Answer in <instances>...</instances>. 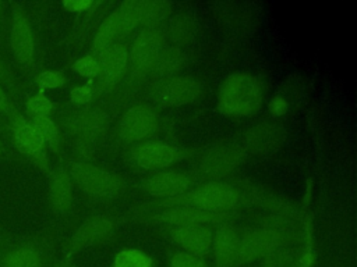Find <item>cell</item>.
<instances>
[{
    "mask_svg": "<svg viewBox=\"0 0 357 267\" xmlns=\"http://www.w3.org/2000/svg\"><path fill=\"white\" fill-rule=\"evenodd\" d=\"M241 189L223 181H208L169 199H159L138 207V213L166 207H194L205 211H234L247 203Z\"/></svg>",
    "mask_w": 357,
    "mask_h": 267,
    "instance_id": "1",
    "label": "cell"
},
{
    "mask_svg": "<svg viewBox=\"0 0 357 267\" xmlns=\"http://www.w3.org/2000/svg\"><path fill=\"white\" fill-rule=\"evenodd\" d=\"M264 102L259 79L247 72H234L218 90V110L226 117H247L258 113Z\"/></svg>",
    "mask_w": 357,
    "mask_h": 267,
    "instance_id": "2",
    "label": "cell"
},
{
    "mask_svg": "<svg viewBox=\"0 0 357 267\" xmlns=\"http://www.w3.org/2000/svg\"><path fill=\"white\" fill-rule=\"evenodd\" d=\"M68 174L82 192L96 199H116L126 191L121 175L86 161L73 163Z\"/></svg>",
    "mask_w": 357,
    "mask_h": 267,
    "instance_id": "3",
    "label": "cell"
},
{
    "mask_svg": "<svg viewBox=\"0 0 357 267\" xmlns=\"http://www.w3.org/2000/svg\"><path fill=\"white\" fill-rule=\"evenodd\" d=\"M296 241L293 229H280L272 227L250 228L240 235V249L237 267L261 260L280 246L290 245Z\"/></svg>",
    "mask_w": 357,
    "mask_h": 267,
    "instance_id": "4",
    "label": "cell"
},
{
    "mask_svg": "<svg viewBox=\"0 0 357 267\" xmlns=\"http://www.w3.org/2000/svg\"><path fill=\"white\" fill-rule=\"evenodd\" d=\"M139 0L123 1L100 22L92 40L93 54L96 56L103 49L120 43L123 38L130 35L139 25Z\"/></svg>",
    "mask_w": 357,
    "mask_h": 267,
    "instance_id": "5",
    "label": "cell"
},
{
    "mask_svg": "<svg viewBox=\"0 0 357 267\" xmlns=\"http://www.w3.org/2000/svg\"><path fill=\"white\" fill-rule=\"evenodd\" d=\"M234 211H205L194 207H166L159 210H149L139 213L132 220L141 222H159L172 227L183 225H208V224H225L236 218Z\"/></svg>",
    "mask_w": 357,
    "mask_h": 267,
    "instance_id": "6",
    "label": "cell"
},
{
    "mask_svg": "<svg viewBox=\"0 0 357 267\" xmlns=\"http://www.w3.org/2000/svg\"><path fill=\"white\" fill-rule=\"evenodd\" d=\"M190 154V150L162 140H142L128 150L132 165L141 170H163Z\"/></svg>",
    "mask_w": 357,
    "mask_h": 267,
    "instance_id": "7",
    "label": "cell"
},
{
    "mask_svg": "<svg viewBox=\"0 0 357 267\" xmlns=\"http://www.w3.org/2000/svg\"><path fill=\"white\" fill-rule=\"evenodd\" d=\"M202 93V85L192 76H169L151 89L149 99L160 107H178L195 102Z\"/></svg>",
    "mask_w": 357,
    "mask_h": 267,
    "instance_id": "8",
    "label": "cell"
},
{
    "mask_svg": "<svg viewBox=\"0 0 357 267\" xmlns=\"http://www.w3.org/2000/svg\"><path fill=\"white\" fill-rule=\"evenodd\" d=\"M160 118L156 108L146 103L131 106L117 122V135L126 143H138L155 134Z\"/></svg>",
    "mask_w": 357,
    "mask_h": 267,
    "instance_id": "9",
    "label": "cell"
},
{
    "mask_svg": "<svg viewBox=\"0 0 357 267\" xmlns=\"http://www.w3.org/2000/svg\"><path fill=\"white\" fill-rule=\"evenodd\" d=\"M245 150L240 145H218L206 150L198 161V175L219 181L236 170L244 160Z\"/></svg>",
    "mask_w": 357,
    "mask_h": 267,
    "instance_id": "10",
    "label": "cell"
},
{
    "mask_svg": "<svg viewBox=\"0 0 357 267\" xmlns=\"http://www.w3.org/2000/svg\"><path fill=\"white\" fill-rule=\"evenodd\" d=\"M166 35L159 26L144 28L128 49V67L132 78H139L165 47Z\"/></svg>",
    "mask_w": 357,
    "mask_h": 267,
    "instance_id": "11",
    "label": "cell"
},
{
    "mask_svg": "<svg viewBox=\"0 0 357 267\" xmlns=\"http://www.w3.org/2000/svg\"><path fill=\"white\" fill-rule=\"evenodd\" d=\"M100 72L95 85V96L117 85L128 68V47L124 43L112 44L96 54Z\"/></svg>",
    "mask_w": 357,
    "mask_h": 267,
    "instance_id": "12",
    "label": "cell"
},
{
    "mask_svg": "<svg viewBox=\"0 0 357 267\" xmlns=\"http://www.w3.org/2000/svg\"><path fill=\"white\" fill-rule=\"evenodd\" d=\"M197 182L194 174L177 170H163L145 178L139 188L156 199H169L191 189Z\"/></svg>",
    "mask_w": 357,
    "mask_h": 267,
    "instance_id": "13",
    "label": "cell"
},
{
    "mask_svg": "<svg viewBox=\"0 0 357 267\" xmlns=\"http://www.w3.org/2000/svg\"><path fill=\"white\" fill-rule=\"evenodd\" d=\"M117 225V220L109 216H92L86 218L68 241L67 253L73 254L105 242L116 231Z\"/></svg>",
    "mask_w": 357,
    "mask_h": 267,
    "instance_id": "14",
    "label": "cell"
},
{
    "mask_svg": "<svg viewBox=\"0 0 357 267\" xmlns=\"http://www.w3.org/2000/svg\"><path fill=\"white\" fill-rule=\"evenodd\" d=\"M240 234L229 222L220 224L212 234L211 253L215 267H237Z\"/></svg>",
    "mask_w": 357,
    "mask_h": 267,
    "instance_id": "15",
    "label": "cell"
},
{
    "mask_svg": "<svg viewBox=\"0 0 357 267\" xmlns=\"http://www.w3.org/2000/svg\"><path fill=\"white\" fill-rule=\"evenodd\" d=\"M213 231L208 225H183L172 227L169 236L184 252L205 257L211 253Z\"/></svg>",
    "mask_w": 357,
    "mask_h": 267,
    "instance_id": "16",
    "label": "cell"
},
{
    "mask_svg": "<svg viewBox=\"0 0 357 267\" xmlns=\"http://www.w3.org/2000/svg\"><path fill=\"white\" fill-rule=\"evenodd\" d=\"M284 138V129L278 124L262 122L250 128L243 138V149L245 153L268 154L276 150Z\"/></svg>",
    "mask_w": 357,
    "mask_h": 267,
    "instance_id": "17",
    "label": "cell"
},
{
    "mask_svg": "<svg viewBox=\"0 0 357 267\" xmlns=\"http://www.w3.org/2000/svg\"><path fill=\"white\" fill-rule=\"evenodd\" d=\"M109 115L96 107L84 108L71 122L74 134L85 143H96L106 132Z\"/></svg>",
    "mask_w": 357,
    "mask_h": 267,
    "instance_id": "18",
    "label": "cell"
},
{
    "mask_svg": "<svg viewBox=\"0 0 357 267\" xmlns=\"http://www.w3.org/2000/svg\"><path fill=\"white\" fill-rule=\"evenodd\" d=\"M11 46L17 60L22 64H29L33 60L35 43L32 29L28 18L20 8L14 10L11 24Z\"/></svg>",
    "mask_w": 357,
    "mask_h": 267,
    "instance_id": "19",
    "label": "cell"
},
{
    "mask_svg": "<svg viewBox=\"0 0 357 267\" xmlns=\"http://www.w3.org/2000/svg\"><path fill=\"white\" fill-rule=\"evenodd\" d=\"M0 267H50L47 252L38 243L28 242L10 248L0 257Z\"/></svg>",
    "mask_w": 357,
    "mask_h": 267,
    "instance_id": "20",
    "label": "cell"
},
{
    "mask_svg": "<svg viewBox=\"0 0 357 267\" xmlns=\"http://www.w3.org/2000/svg\"><path fill=\"white\" fill-rule=\"evenodd\" d=\"M14 142L17 147L38 161H42L46 165L45 154V140L33 127L32 122H28L24 117H18L14 122Z\"/></svg>",
    "mask_w": 357,
    "mask_h": 267,
    "instance_id": "21",
    "label": "cell"
},
{
    "mask_svg": "<svg viewBox=\"0 0 357 267\" xmlns=\"http://www.w3.org/2000/svg\"><path fill=\"white\" fill-rule=\"evenodd\" d=\"M49 199L56 211L64 213L73 202V181L64 168L53 171L49 179Z\"/></svg>",
    "mask_w": 357,
    "mask_h": 267,
    "instance_id": "22",
    "label": "cell"
},
{
    "mask_svg": "<svg viewBox=\"0 0 357 267\" xmlns=\"http://www.w3.org/2000/svg\"><path fill=\"white\" fill-rule=\"evenodd\" d=\"M183 60H184V54L178 47L176 46L163 47L139 78L159 76V81L169 78L172 72L177 71L181 67Z\"/></svg>",
    "mask_w": 357,
    "mask_h": 267,
    "instance_id": "23",
    "label": "cell"
},
{
    "mask_svg": "<svg viewBox=\"0 0 357 267\" xmlns=\"http://www.w3.org/2000/svg\"><path fill=\"white\" fill-rule=\"evenodd\" d=\"M172 13V3L163 0H139V25L144 28L158 26Z\"/></svg>",
    "mask_w": 357,
    "mask_h": 267,
    "instance_id": "24",
    "label": "cell"
},
{
    "mask_svg": "<svg viewBox=\"0 0 357 267\" xmlns=\"http://www.w3.org/2000/svg\"><path fill=\"white\" fill-rule=\"evenodd\" d=\"M165 35H169L170 40L177 46L187 44L195 36V22L187 15H177L170 19Z\"/></svg>",
    "mask_w": 357,
    "mask_h": 267,
    "instance_id": "25",
    "label": "cell"
},
{
    "mask_svg": "<svg viewBox=\"0 0 357 267\" xmlns=\"http://www.w3.org/2000/svg\"><path fill=\"white\" fill-rule=\"evenodd\" d=\"M112 267H153V259L139 249L126 248L114 256Z\"/></svg>",
    "mask_w": 357,
    "mask_h": 267,
    "instance_id": "26",
    "label": "cell"
},
{
    "mask_svg": "<svg viewBox=\"0 0 357 267\" xmlns=\"http://www.w3.org/2000/svg\"><path fill=\"white\" fill-rule=\"evenodd\" d=\"M297 257V250L291 249L289 245H284L261 259L259 267H291L296 263Z\"/></svg>",
    "mask_w": 357,
    "mask_h": 267,
    "instance_id": "27",
    "label": "cell"
},
{
    "mask_svg": "<svg viewBox=\"0 0 357 267\" xmlns=\"http://www.w3.org/2000/svg\"><path fill=\"white\" fill-rule=\"evenodd\" d=\"M32 124L38 129L43 140L47 142L53 150H57L59 142H60V134L56 122L49 117H35L32 118Z\"/></svg>",
    "mask_w": 357,
    "mask_h": 267,
    "instance_id": "28",
    "label": "cell"
},
{
    "mask_svg": "<svg viewBox=\"0 0 357 267\" xmlns=\"http://www.w3.org/2000/svg\"><path fill=\"white\" fill-rule=\"evenodd\" d=\"M73 70L78 75L88 78L89 81H95L100 72L99 61L93 54H86V56H82L78 60H75L73 64Z\"/></svg>",
    "mask_w": 357,
    "mask_h": 267,
    "instance_id": "29",
    "label": "cell"
},
{
    "mask_svg": "<svg viewBox=\"0 0 357 267\" xmlns=\"http://www.w3.org/2000/svg\"><path fill=\"white\" fill-rule=\"evenodd\" d=\"M26 110L28 113L35 118V117H47L52 110H53V103L50 99L43 93V90L38 92L33 95L28 103H26Z\"/></svg>",
    "mask_w": 357,
    "mask_h": 267,
    "instance_id": "30",
    "label": "cell"
},
{
    "mask_svg": "<svg viewBox=\"0 0 357 267\" xmlns=\"http://www.w3.org/2000/svg\"><path fill=\"white\" fill-rule=\"evenodd\" d=\"M169 267H209V263L205 260V257L184 250H176L170 256Z\"/></svg>",
    "mask_w": 357,
    "mask_h": 267,
    "instance_id": "31",
    "label": "cell"
},
{
    "mask_svg": "<svg viewBox=\"0 0 357 267\" xmlns=\"http://www.w3.org/2000/svg\"><path fill=\"white\" fill-rule=\"evenodd\" d=\"M95 97V85L93 81H88L84 85L74 86L70 92V99L75 104H88Z\"/></svg>",
    "mask_w": 357,
    "mask_h": 267,
    "instance_id": "32",
    "label": "cell"
},
{
    "mask_svg": "<svg viewBox=\"0 0 357 267\" xmlns=\"http://www.w3.org/2000/svg\"><path fill=\"white\" fill-rule=\"evenodd\" d=\"M36 83L40 90L45 89H56L64 85V75L59 71H43L36 76Z\"/></svg>",
    "mask_w": 357,
    "mask_h": 267,
    "instance_id": "33",
    "label": "cell"
},
{
    "mask_svg": "<svg viewBox=\"0 0 357 267\" xmlns=\"http://www.w3.org/2000/svg\"><path fill=\"white\" fill-rule=\"evenodd\" d=\"M287 108H289V103H287V100H286L284 97H282V96H273V97L269 100V103H268V110H269V113H271L272 115H275V117H280V115L286 114Z\"/></svg>",
    "mask_w": 357,
    "mask_h": 267,
    "instance_id": "34",
    "label": "cell"
},
{
    "mask_svg": "<svg viewBox=\"0 0 357 267\" xmlns=\"http://www.w3.org/2000/svg\"><path fill=\"white\" fill-rule=\"evenodd\" d=\"M63 6L71 13H82L89 10L93 6L92 0H67L63 1Z\"/></svg>",
    "mask_w": 357,
    "mask_h": 267,
    "instance_id": "35",
    "label": "cell"
},
{
    "mask_svg": "<svg viewBox=\"0 0 357 267\" xmlns=\"http://www.w3.org/2000/svg\"><path fill=\"white\" fill-rule=\"evenodd\" d=\"M7 107H8V102H7V97H6L4 92L1 90V88H0V113L6 111V110H7Z\"/></svg>",
    "mask_w": 357,
    "mask_h": 267,
    "instance_id": "36",
    "label": "cell"
},
{
    "mask_svg": "<svg viewBox=\"0 0 357 267\" xmlns=\"http://www.w3.org/2000/svg\"><path fill=\"white\" fill-rule=\"evenodd\" d=\"M50 267H79V266L74 264V263L70 261V260H60V261H56L54 264H52Z\"/></svg>",
    "mask_w": 357,
    "mask_h": 267,
    "instance_id": "37",
    "label": "cell"
},
{
    "mask_svg": "<svg viewBox=\"0 0 357 267\" xmlns=\"http://www.w3.org/2000/svg\"><path fill=\"white\" fill-rule=\"evenodd\" d=\"M4 76V68H3V64L0 63V78Z\"/></svg>",
    "mask_w": 357,
    "mask_h": 267,
    "instance_id": "38",
    "label": "cell"
},
{
    "mask_svg": "<svg viewBox=\"0 0 357 267\" xmlns=\"http://www.w3.org/2000/svg\"><path fill=\"white\" fill-rule=\"evenodd\" d=\"M0 153H1V143H0Z\"/></svg>",
    "mask_w": 357,
    "mask_h": 267,
    "instance_id": "39",
    "label": "cell"
}]
</instances>
